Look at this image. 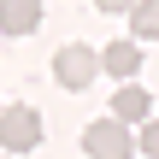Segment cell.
<instances>
[{
	"label": "cell",
	"mask_w": 159,
	"mask_h": 159,
	"mask_svg": "<svg viewBox=\"0 0 159 159\" xmlns=\"http://www.w3.org/2000/svg\"><path fill=\"white\" fill-rule=\"evenodd\" d=\"M83 153L89 159H130L136 153V136H130V124H118V118H94V124L83 130Z\"/></svg>",
	"instance_id": "obj_1"
},
{
	"label": "cell",
	"mask_w": 159,
	"mask_h": 159,
	"mask_svg": "<svg viewBox=\"0 0 159 159\" xmlns=\"http://www.w3.org/2000/svg\"><path fill=\"white\" fill-rule=\"evenodd\" d=\"M53 77H59L65 89H89V83L100 77V47H83V41L59 47V53H53Z\"/></svg>",
	"instance_id": "obj_2"
},
{
	"label": "cell",
	"mask_w": 159,
	"mask_h": 159,
	"mask_svg": "<svg viewBox=\"0 0 159 159\" xmlns=\"http://www.w3.org/2000/svg\"><path fill=\"white\" fill-rule=\"evenodd\" d=\"M0 148H12V153L41 148V112L35 106H6L0 112Z\"/></svg>",
	"instance_id": "obj_3"
},
{
	"label": "cell",
	"mask_w": 159,
	"mask_h": 159,
	"mask_svg": "<svg viewBox=\"0 0 159 159\" xmlns=\"http://www.w3.org/2000/svg\"><path fill=\"white\" fill-rule=\"evenodd\" d=\"M41 30V0H0V35H35Z\"/></svg>",
	"instance_id": "obj_4"
},
{
	"label": "cell",
	"mask_w": 159,
	"mask_h": 159,
	"mask_svg": "<svg viewBox=\"0 0 159 159\" xmlns=\"http://www.w3.org/2000/svg\"><path fill=\"white\" fill-rule=\"evenodd\" d=\"M112 118H118V124H148V118H153V94L136 89V83H124V89L112 94Z\"/></svg>",
	"instance_id": "obj_5"
},
{
	"label": "cell",
	"mask_w": 159,
	"mask_h": 159,
	"mask_svg": "<svg viewBox=\"0 0 159 159\" xmlns=\"http://www.w3.org/2000/svg\"><path fill=\"white\" fill-rule=\"evenodd\" d=\"M100 71L136 77V71H142V41H112V47H100Z\"/></svg>",
	"instance_id": "obj_6"
},
{
	"label": "cell",
	"mask_w": 159,
	"mask_h": 159,
	"mask_svg": "<svg viewBox=\"0 0 159 159\" xmlns=\"http://www.w3.org/2000/svg\"><path fill=\"white\" fill-rule=\"evenodd\" d=\"M130 41H159V0H136L130 6Z\"/></svg>",
	"instance_id": "obj_7"
},
{
	"label": "cell",
	"mask_w": 159,
	"mask_h": 159,
	"mask_svg": "<svg viewBox=\"0 0 159 159\" xmlns=\"http://www.w3.org/2000/svg\"><path fill=\"white\" fill-rule=\"evenodd\" d=\"M136 153L159 159V118H148V124H142V136H136Z\"/></svg>",
	"instance_id": "obj_8"
},
{
	"label": "cell",
	"mask_w": 159,
	"mask_h": 159,
	"mask_svg": "<svg viewBox=\"0 0 159 159\" xmlns=\"http://www.w3.org/2000/svg\"><path fill=\"white\" fill-rule=\"evenodd\" d=\"M94 6H100V12H130L136 0H94Z\"/></svg>",
	"instance_id": "obj_9"
}]
</instances>
